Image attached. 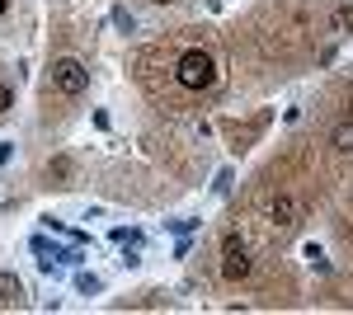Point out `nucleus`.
I'll return each mask as SVG.
<instances>
[{
    "label": "nucleus",
    "instance_id": "f257e3e1",
    "mask_svg": "<svg viewBox=\"0 0 353 315\" xmlns=\"http://www.w3.org/2000/svg\"><path fill=\"white\" fill-rule=\"evenodd\" d=\"M174 80L184 90H212L217 85V61L203 52V48H189V52H179V61H174Z\"/></svg>",
    "mask_w": 353,
    "mask_h": 315
},
{
    "label": "nucleus",
    "instance_id": "9b49d317",
    "mask_svg": "<svg viewBox=\"0 0 353 315\" xmlns=\"http://www.w3.org/2000/svg\"><path fill=\"white\" fill-rule=\"evenodd\" d=\"M10 104H14V90H10V85H0V113H10Z\"/></svg>",
    "mask_w": 353,
    "mask_h": 315
},
{
    "label": "nucleus",
    "instance_id": "9d476101",
    "mask_svg": "<svg viewBox=\"0 0 353 315\" xmlns=\"http://www.w3.org/2000/svg\"><path fill=\"white\" fill-rule=\"evenodd\" d=\"M113 24L123 28V33H132V28H137V19L128 14V10H123V5H118V10H113Z\"/></svg>",
    "mask_w": 353,
    "mask_h": 315
},
{
    "label": "nucleus",
    "instance_id": "20e7f679",
    "mask_svg": "<svg viewBox=\"0 0 353 315\" xmlns=\"http://www.w3.org/2000/svg\"><path fill=\"white\" fill-rule=\"evenodd\" d=\"M330 28H334V33H339V38H344V33H353V5H349V0H344V5H334V10H330Z\"/></svg>",
    "mask_w": 353,
    "mask_h": 315
},
{
    "label": "nucleus",
    "instance_id": "423d86ee",
    "mask_svg": "<svg viewBox=\"0 0 353 315\" xmlns=\"http://www.w3.org/2000/svg\"><path fill=\"white\" fill-rule=\"evenodd\" d=\"M24 296V283L14 273H0V301H19Z\"/></svg>",
    "mask_w": 353,
    "mask_h": 315
},
{
    "label": "nucleus",
    "instance_id": "7ed1b4c3",
    "mask_svg": "<svg viewBox=\"0 0 353 315\" xmlns=\"http://www.w3.org/2000/svg\"><path fill=\"white\" fill-rule=\"evenodd\" d=\"M297 198H292V193H278V198H273V207H269V216L273 221H278V226H297Z\"/></svg>",
    "mask_w": 353,
    "mask_h": 315
},
{
    "label": "nucleus",
    "instance_id": "39448f33",
    "mask_svg": "<svg viewBox=\"0 0 353 315\" xmlns=\"http://www.w3.org/2000/svg\"><path fill=\"white\" fill-rule=\"evenodd\" d=\"M301 259L311 263V268H316V273H330V259H325V250H321V245H316V240H311V245H301Z\"/></svg>",
    "mask_w": 353,
    "mask_h": 315
},
{
    "label": "nucleus",
    "instance_id": "2eb2a0df",
    "mask_svg": "<svg viewBox=\"0 0 353 315\" xmlns=\"http://www.w3.org/2000/svg\"><path fill=\"white\" fill-rule=\"evenodd\" d=\"M156 5H174V0H156Z\"/></svg>",
    "mask_w": 353,
    "mask_h": 315
},
{
    "label": "nucleus",
    "instance_id": "4468645a",
    "mask_svg": "<svg viewBox=\"0 0 353 315\" xmlns=\"http://www.w3.org/2000/svg\"><path fill=\"white\" fill-rule=\"evenodd\" d=\"M5 10H10V0H0V19H5Z\"/></svg>",
    "mask_w": 353,
    "mask_h": 315
},
{
    "label": "nucleus",
    "instance_id": "f8f14e48",
    "mask_svg": "<svg viewBox=\"0 0 353 315\" xmlns=\"http://www.w3.org/2000/svg\"><path fill=\"white\" fill-rule=\"evenodd\" d=\"M193 226H198V221H193V216H184V221H170V231H179V236H189Z\"/></svg>",
    "mask_w": 353,
    "mask_h": 315
},
{
    "label": "nucleus",
    "instance_id": "f03ea898",
    "mask_svg": "<svg viewBox=\"0 0 353 315\" xmlns=\"http://www.w3.org/2000/svg\"><path fill=\"white\" fill-rule=\"evenodd\" d=\"M85 85H90L85 61H76V57H57V61H52V90H57V94L76 99V94H85Z\"/></svg>",
    "mask_w": 353,
    "mask_h": 315
},
{
    "label": "nucleus",
    "instance_id": "6e6552de",
    "mask_svg": "<svg viewBox=\"0 0 353 315\" xmlns=\"http://www.w3.org/2000/svg\"><path fill=\"white\" fill-rule=\"evenodd\" d=\"M76 287H81L85 296H94V292L104 287V283H99V278H94V273H76Z\"/></svg>",
    "mask_w": 353,
    "mask_h": 315
},
{
    "label": "nucleus",
    "instance_id": "0eeeda50",
    "mask_svg": "<svg viewBox=\"0 0 353 315\" xmlns=\"http://www.w3.org/2000/svg\"><path fill=\"white\" fill-rule=\"evenodd\" d=\"M330 141H334V151H353V118H349V123H339Z\"/></svg>",
    "mask_w": 353,
    "mask_h": 315
},
{
    "label": "nucleus",
    "instance_id": "1a4fd4ad",
    "mask_svg": "<svg viewBox=\"0 0 353 315\" xmlns=\"http://www.w3.org/2000/svg\"><path fill=\"white\" fill-rule=\"evenodd\" d=\"M66 174H71V160H66V156H57L52 165H48V179H66Z\"/></svg>",
    "mask_w": 353,
    "mask_h": 315
},
{
    "label": "nucleus",
    "instance_id": "ddd939ff",
    "mask_svg": "<svg viewBox=\"0 0 353 315\" xmlns=\"http://www.w3.org/2000/svg\"><path fill=\"white\" fill-rule=\"evenodd\" d=\"M10 151H14V141H0V170H5V160H10Z\"/></svg>",
    "mask_w": 353,
    "mask_h": 315
}]
</instances>
